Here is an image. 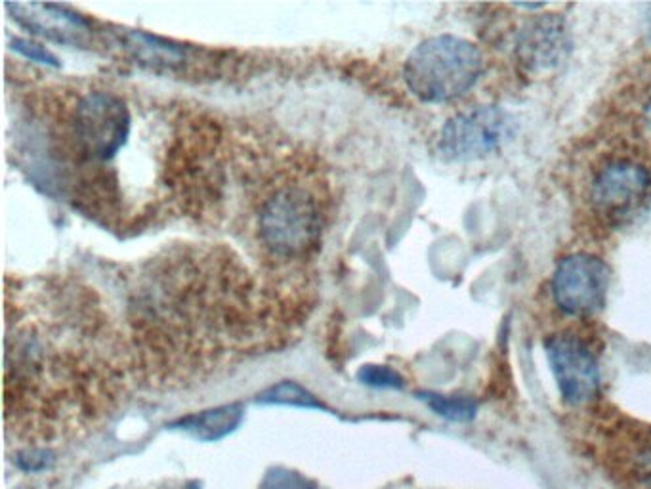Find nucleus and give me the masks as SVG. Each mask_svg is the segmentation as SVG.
<instances>
[{"mask_svg": "<svg viewBox=\"0 0 651 489\" xmlns=\"http://www.w3.org/2000/svg\"><path fill=\"white\" fill-rule=\"evenodd\" d=\"M245 417L241 403H226L220 408L205 409L201 413L181 417L170 429L181 430L199 442H218L236 432Z\"/></svg>", "mask_w": 651, "mask_h": 489, "instance_id": "nucleus-11", "label": "nucleus"}, {"mask_svg": "<svg viewBox=\"0 0 651 489\" xmlns=\"http://www.w3.org/2000/svg\"><path fill=\"white\" fill-rule=\"evenodd\" d=\"M638 125L642 128L645 138L651 141V87L642 100H640V108H638Z\"/></svg>", "mask_w": 651, "mask_h": 489, "instance_id": "nucleus-18", "label": "nucleus"}, {"mask_svg": "<svg viewBox=\"0 0 651 489\" xmlns=\"http://www.w3.org/2000/svg\"><path fill=\"white\" fill-rule=\"evenodd\" d=\"M418 398L428 405L434 413L444 417L447 421L468 422L476 417L477 403L466 395H445L436 392H421Z\"/></svg>", "mask_w": 651, "mask_h": 489, "instance_id": "nucleus-13", "label": "nucleus"}, {"mask_svg": "<svg viewBox=\"0 0 651 489\" xmlns=\"http://www.w3.org/2000/svg\"><path fill=\"white\" fill-rule=\"evenodd\" d=\"M544 354L549 360L558 389L571 408H584L596 402L602 387L598 354L581 333L573 329L558 331L544 339Z\"/></svg>", "mask_w": 651, "mask_h": 489, "instance_id": "nucleus-8", "label": "nucleus"}, {"mask_svg": "<svg viewBox=\"0 0 651 489\" xmlns=\"http://www.w3.org/2000/svg\"><path fill=\"white\" fill-rule=\"evenodd\" d=\"M514 135V119L499 106H476L447 119L437 151L453 163L480 162L503 148Z\"/></svg>", "mask_w": 651, "mask_h": 489, "instance_id": "nucleus-6", "label": "nucleus"}, {"mask_svg": "<svg viewBox=\"0 0 651 489\" xmlns=\"http://www.w3.org/2000/svg\"><path fill=\"white\" fill-rule=\"evenodd\" d=\"M56 462L55 451L47 448L21 449L16 456V467L23 472H42Z\"/></svg>", "mask_w": 651, "mask_h": 489, "instance_id": "nucleus-16", "label": "nucleus"}, {"mask_svg": "<svg viewBox=\"0 0 651 489\" xmlns=\"http://www.w3.org/2000/svg\"><path fill=\"white\" fill-rule=\"evenodd\" d=\"M586 202L598 221L621 228L650 207L651 168L637 155H608L591 170Z\"/></svg>", "mask_w": 651, "mask_h": 489, "instance_id": "nucleus-4", "label": "nucleus"}, {"mask_svg": "<svg viewBox=\"0 0 651 489\" xmlns=\"http://www.w3.org/2000/svg\"><path fill=\"white\" fill-rule=\"evenodd\" d=\"M357 379L363 384L373 387V389L400 390L405 387V381H403V376L397 373L396 369L388 368V365H375V363L363 365L357 371Z\"/></svg>", "mask_w": 651, "mask_h": 489, "instance_id": "nucleus-15", "label": "nucleus"}, {"mask_svg": "<svg viewBox=\"0 0 651 489\" xmlns=\"http://www.w3.org/2000/svg\"><path fill=\"white\" fill-rule=\"evenodd\" d=\"M256 234L272 261H306L322 245L327 199L306 175L279 176L256 205Z\"/></svg>", "mask_w": 651, "mask_h": 489, "instance_id": "nucleus-1", "label": "nucleus"}, {"mask_svg": "<svg viewBox=\"0 0 651 489\" xmlns=\"http://www.w3.org/2000/svg\"><path fill=\"white\" fill-rule=\"evenodd\" d=\"M594 429V451L608 475L621 488L651 489V424L613 415Z\"/></svg>", "mask_w": 651, "mask_h": 489, "instance_id": "nucleus-5", "label": "nucleus"}, {"mask_svg": "<svg viewBox=\"0 0 651 489\" xmlns=\"http://www.w3.org/2000/svg\"><path fill=\"white\" fill-rule=\"evenodd\" d=\"M14 48L23 56H28L33 61H41V63H50V66H58V60L55 56L48 52L47 48L39 47L34 42L14 41Z\"/></svg>", "mask_w": 651, "mask_h": 489, "instance_id": "nucleus-17", "label": "nucleus"}, {"mask_svg": "<svg viewBox=\"0 0 651 489\" xmlns=\"http://www.w3.org/2000/svg\"><path fill=\"white\" fill-rule=\"evenodd\" d=\"M260 489H317V483L296 470L274 467L264 475Z\"/></svg>", "mask_w": 651, "mask_h": 489, "instance_id": "nucleus-14", "label": "nucleus"}, {"mask_svg": "<svg viewBox=\"0 0 651 489\" xmlns=\"http://www.w3.org/2000/svg\"><path fill=\"white\" fill-rule=\"evenodd\" d=\"M571 31L558 12L531 14L514 35V60L530 77H546L564 68L570 60Z\"/></svg>", "mask_w": 651, "mask_h": 489, "instance_id": "nucleus-9", "label": "nucleus"}, {"mask_svg": "<svg viewBox=\"0 0 651 489\" xmlns=\"http://www.w3.org/2000/svg\"><path fill=\"white\" fill-rule=\"evenodd\" d=\"M610 285L608 262L578 251L558 261L551 280L552 301L562 314L584 320L604 309Z\"/></svg>", "mask_w": 651, "mask_h": 489, "instance_id": "nucleus-7", "label": "nucleus"}, {"mask_svg": "<svg viewBox=\"0 0 651 489\" xmlns=\"http://www.w3.org/2000/svg\"><path fill=\"white\" fill-rule=\"evenodd\" d=\"M485 60L476 42L457 35H436L413 48L403 63V81L423 104H451L476 87Z\"/></svg>", "mask_w": 651, "mask_h": 489, "instance_id": "nucleus-3", "label": "nucleus"}, {"mask_svg": "<svg viewBox=\"0 0 651 489\" xmlns=\"http://www.w3.org/2000/svg\"><path fill=\"white\" fill-rule=\"evenodd\" d=\"M23 28L42 35L58 42H77L87 31V21L81 16L66 12L63 8L52 4H7Z\"/></svg>", "mask_w": 651, "mask_h": 489, "instance_id": "nucleus-10", "label": "nucleus"}, {"mask_svg": "<svg viewBox=\"0 0 651 489\" xmlns=\"http://www.w3.org/2000/svg\"><path fill=\"white\" fill-rule=\"evenodd\" d=\"M256 402L264 403V405H289V408L303 409H329L325 403L312 394L309 390L300 387L298 382L283 381L277 382L274 387L264 390L263 394H258Z\"/></svg>", "mask_w": 651, "mask_h": 489, "instance_id": "nucleus-12", "label": "nucleus"}, {"mask_svg": "<svg viewBox=\"0 0 651 489\" xmlns=\"http://www.w3.org/2000/svg\"><path fill=\"white\" fill-rule=\"evenodd\" d=\"M61 148L77 167L101 168L127 148L132 109L111 90L77 92L61 108Z\"/></svg>", "mask_w": 651, "mask_h": 489, "instance_id": "nucleus-2", "label": "nucleus"}]
</instances>
